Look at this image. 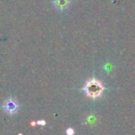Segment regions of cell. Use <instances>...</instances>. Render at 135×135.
Here are the masks:
<instances>
[{"label":"cell","mask_w":135,"mask_h":135,"mask_svg":"<svg viewBox=\"0 0 135 135\" xmlns=\"http://www.w3.org/2000/svg\"><path fill=\"white\" fill-rule=\"evenodd\" d=\"M67 133H68V134H73L74 131L72 129H67Z\"/></svg>","instance_id":"obj_4"},{"label":"cell","mask_w":135,"mask_h":135,"mask_svg":"<svg viewBox=\"0 0 135 135\" xmlns=\"http://www.w3.org/2000/svg\"><path fill=\"white\" fill-rule=\"evenodd\" d=\"M4 108L7 112L10 113V114H13V113H15L17 111L18 105L14 101H12V100H8L4 105Z\"/></svg>","instance_id":"obj_2"},{"label":"cell","mask_w":135,"mask_h":135,"mask_svg":"<svg viewBox=\"0 0 135 135\" xmlns=\"http://www.w3.org/2000/svg\"><path fill=\"white\" fill-rule=\"evenodd\" d=\"M104 87L99 81L93 80V81H89L85 86V92L89 96L92 98H96L100 96L103 93Z\"/></svg>","instance_id":"obj_1"},{"label":"cell","mask_w":135,"mask_h":135,"mask_svg":"<svg viewBox=\"0 0 135 135\" xmlns=\"http://www.w3.org/2000/svg\"><path fill=\"white\" fill-rule=\"evenodd\" d=\"M38 124H41V125H45V121H38Z\"/></svg>","instance_id":"obj_5"},{"label":"cell","mask_w":135,"mask_h":135,"mask_svg":"<svg viewBox=\"0 0 135 135\" xmlns=\"http://www.w3.org/2000/svg\"><path fill=\"white\" fill-rule=\"evenodd\" d=\"M69 3H70V0H54V4L59 9H64L65 8H67Z\"/></svg>","instance_id":"obj_3"}]
</instances>
